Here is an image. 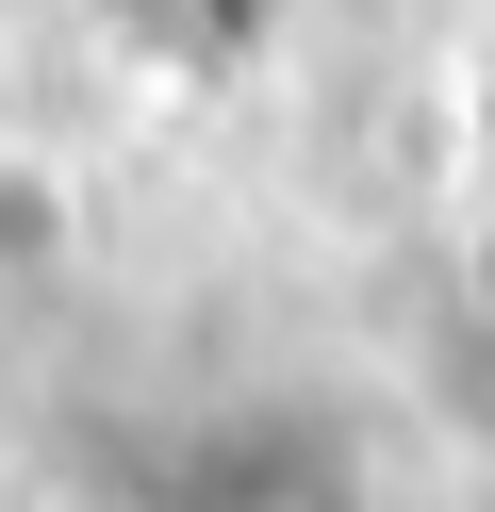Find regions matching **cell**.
I'll list each match as a JSON object with an SVG mask.
<instances>
[{
    "instance_id": "cell-3",
    "label": "cell",
    "mask_w": 495,
    "mask_h": 512,
    "mask_svg": "<svg viewBox=\"0 0 495 512\" xmlns=\"http://www.w3.org/2000/svg\"><path fill=\"white\" fill-rule=\"evenodd\" d=\"M149 17H165V0H149Z\"/></svg>"
},
{
    "instance_id": "cell-1",
    "label": "cell",
    "mask_w": 495,
    "mask_h": 512,
    "mask_svg": "<svg viewBox=\"0 0 495 512\" xmlns=\"http://www.w3.org/2000/svg\"><path fill=\"white\" fill-rule=\"evenodd\" d=\"M50 265H66V182L0 166V281H50Z\"/></svg>"
},
{
    "instance_id": "cell-2",
    "label": "cell",
    "mask_w": 495,
    "mask_h": 512,
    "mask_svg": "<svg viewBox=\"0 0 495 512\" xmlns=\"http://www.w3.org/2000/svg\"><path fill=\"white\" fill-rule=\"evenodd\" d=\"M462 314H495V199L462 215Z\"/></svg>"
}]
</instances>
